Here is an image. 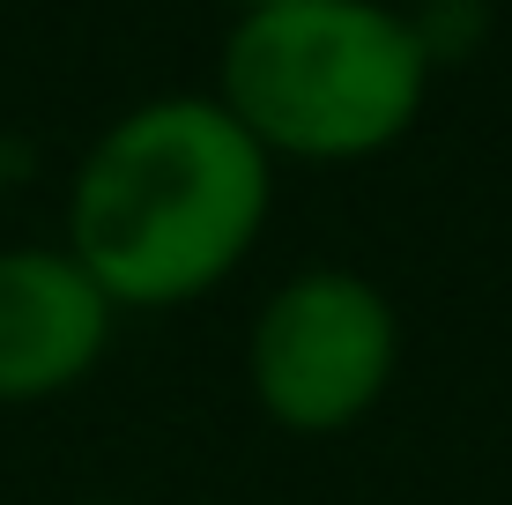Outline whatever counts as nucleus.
I'll list each match as a JSON object with an SVG mask.
<instances>
[{"label": "nucleus", "mask_w": 512, "mask_h": 505, "mask_svg": "<svg viewBox=\"0 0 512 505\" xmlns=\"http://www.w3.org/2000/svg\"><path fill=\"white\" fill-rule=\"evenodd\" d=\"M438 67L394 0H282L231 15L216 52L223 112L275 171L379 164L416 134Z\"/></svg>", "instance_id": "nucleus-2"}, {"label": "nucleus", "mask_w": 512, "mask_h": 505, "mask_svg": "<svg viewBox=\"0 0 512 505\" xmlns=\"http://www.w3.org/2000/svg\"><path fill=\"white\" fill-rule=\"evenodd\" d=\"M409 335L401 305L364 268L305 260L245 327V394L282 439H342L394 394Z\"/></svg>", "instance_id": "nucleus-3"}, {"label": "nucleus", "mask_w": 512, "mask_h": 505, "mask_svg": "<svg viewBox=\"0 0 512 505\" xmlns=\"http://www.w3.org/2000/svg\"><path fill=\"white\" fill-rule=\"evenodd\" d=\"M275 179V156L216 90L141 97L75 156L60 246L119 312H186L260 253Z\"/></svg>", "instance_id": "nucleus-1"}, {"label": "nucleus", "mask_w": 512, "mask_h": 505, "mask_svg": "<svg viewBox=\"0 0 512 505\" xmlns=\"http://www.w3.org/2000/svg\"><path fill=\"white\" fill-rule=\"evenodd\" d=\"M8 186H15V149H8V134H0V208H8Z\"/></svg>", "instance_id": "nucleus-6"}, {"label": "nucleus", "mask_w": 512, "mask_h": 505, "mask_svg": "<svg viewBox=\"0 0 512 505\" xmlns=\"http://www.w3.org/2000/svg\"><path fill=\"white\" fill-rule=\"evenodd\" d=\"M112 335L119 305L60 238L0 246V409H38L75 394L112 357Z\"/></svg>", "instance_id": "nucleus-4"}, {"label": "nucleus", "mask_w": 512, "mask_h": 505, "mask_svg": "<svg viewBox=\"0 0 512 505\" xmlns=\"http://www.w3.org/2000/svg\"><path fill=\"white\" fill-rule=\"evenodd\" d=\"M253 8H282V0H231V15H253Z\"/></svg>", "instance_id": "nucleus-7"}, {"label": "nucleus", "mask_w": 512, "mask_h": 505, "mask_svg": "<svg viewBox=\"0 0 512 505\" xmlns=\"http://www.w3.org/2000/svg\"><path fill=\"white\" fill-rule=\"evenodd\" d=\"M67 505H134V498H67Z\"/></svg>", "instance_id": "nucleus-8"}, {"label": "nucleus", "mask_w": 512, "mask_h": 505, "mask_svg": "<svg viewBox=\"0 0 512 505\" xmlns=\"http://www.w3.org/2000/svg\"><path fill=\"white\" fill-rule=\"evenodd\" d=\"M409 23H416L423 52H431V67H453L461 52L483 45V23H490V15H483V0H416Z\"/></svg>", "instance_id": "nucleus-5"}]
</instances>
